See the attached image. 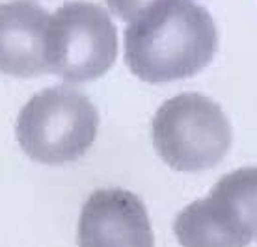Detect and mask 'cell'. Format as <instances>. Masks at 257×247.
<instances>
[{
    "instance_id": "6da1fadb",
    "label": "cell",
    "mask_w": 257,
    "mask_h": 247,
    "mask_svg": "<svg viewBox=\"0 0 257 247\" xmlns=\"http://www.w3.org/2000/svg\"><path fill=\"white\" fill-rule=\"evenodd\" d=\"M216 51V25L194 0H153L125 30V64L148 84L198 75Z\"/></svg>"
},
{
    "instance_id": "7a4b0ae2",
    "label": "cell",
    "mask_w": 257,
    "mask_h": 247,
    "mask_svg": "<svg viewBox=\"0 0 257 247\" xmlns=\"http://www.w3.org/2000/svg\"><path fill=\"white\" fill-rule=\"evenodd\" d=\"M99 132V112L82 91L54 86L26 102L15 123V136L28 158L62 165L80 160Z\"/></svg>"
},
{
    "instance_id": "3957f363",
    "label": "cell",
    "mask_w": 257,
    "mask_h": 247,
    "mask_svg": "<svg viewBox=\"0 0 257 247\" xmlns=\"http://www.w3.org/2000/svg\"><path fill=\"white\" fill-rule=\"evenodd\" d=\"M151 138L155 151L172 169L198 173L225 158L233 128L218 102L201 93H179L157 110Z\"/></svg>"
},
{
    "instance_id": "277c9868",
    "label": "cell",
    "mask_w": 257,
    "mask_h": 247,
    "mask_svg": "<svg viewBox=\"0 0 257 247\" xmlns=\"http://www.w3.org/2000/svg\"><path fill=\"white\" fill-rule=\"evenodd\" d=\"M49 73L71 84L97 80L106 75L117 58V30L103 6L73 0L51 13Z\"/></svg>"
},
{
    "instance_id": "5b68a950",
    "label": "cell",
    "mask_w": 257,
    "mask_h": 247,
    "mask_svg": "<svg viewBox=\"0 0 257 247\" xmlns=\"http://www.w3.org/2000/svg\"><path fill=\"white\" fill-rule=\"evenodd\" d=\"M78 247H155L146 204L121 188L95 190L80 212Z\"/></svg>"
},
{
    "instance_id": "8992f818",
    "label": "cell",
    "mask_w": 257,
    "mask_h": 247,
    "mask_svg": "<svg viewBox=\"0 0 257 247\" xmlns=\"http://www.w3.org/2000/svg\"><path fill=\"white\" fill-rule=\"evenodd\" d=\"M51 13L30 0L0 4V73L15 78H32L49 73Z\"/></svg>"
},
{
    "instance_id": "52a82bcc",
    "label": "cell",
    "mask_w": 257,
    "mask_h": 247,
    "mask_svg": "<svg viewBox=\"0 0 257 247\" xmlns=\"http://www.w3.org/2000/svg\"><path fill=\"white\" fill-rule=\"evenodd\" d=\"M181 247H248L251 238L211 193L181 210L174 221Z\"/></svg>"
},
{
    "instance_id": "ba28073f",
    "label": "cell",
    "mask_w": 257,
    "mask_h": 247,
    "mask_svg": "<svg viewBox=\"0 0 257 247\" xmlns=\"http://www.w3.org/2000/svg\"><path fill=\"white\" fill-rule=\"evenodd\" d=\"M216 197L251 241L257 240V167H240L214 184Z\"/></svg>"
},
{
    "instance_id": "9c48e42d",
    "label": "cell",
    "mask_w": 257,
    "mask_h": 247,
    "mask_svg": "<svg viewBox=\"0 0 257 247\" xmlns=\"http://www.w3.org/2000/svg\"><path fill=\"white\" fill-rule=\"evenodd\" d=\"M153 0H106L108 12L116 15L121 21H133L146 8L151 4Z\"/></svg>"
}]
</instances>
